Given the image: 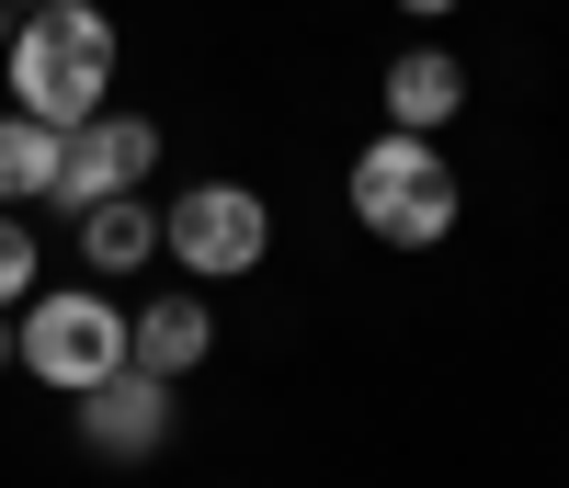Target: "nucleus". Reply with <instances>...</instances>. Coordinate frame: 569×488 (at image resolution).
Instances as JSON below:
<instances>
[{"label": "nucleus", "mask_w": 569, "mask_h": 488, "mask_svg": "<svg viewBox=\"0 0 569 488\" xmlns=\"http://www.w3.org/2000/svg\"><path fill=\"white\" fill-rule=\"evenodd\" d=\"M103 91H114V23L91 0H34L12 23V103L46 125H80L103 114Z\"/></svg>", "instance_id": "obj_1"}, {"label": "nucleus", "mask_w": 569, "mask_h": 488, "mask_svg": "<svg viewBox=\"0 0 569 488\" xmlns=\"http://www.w3.org/2000/svg\"><path fill=\"white\" fill-rule=\"evenodd\" d=\"M353 216H365V238H388V251H433V238L456 227V171H445V149H433V136H410V125L365 136V160H353Z\"/></svg>", "instance_id": "obj_2"}, {"label": "nucleus", "mask_w": 569, "mask_h": 488, "mask_svg": "<svg viewBox=\"0 0 569 488\" xmlns=\"http://www.w3.org/2000/svg\"><path fill=\"white\" fill-rule=\"evenodd\" d=\"M12 364H34L46 386H69V398H80V386H103V375L126 364V307L91 296V284H80V296H34V307L12 318Z\"/></svg>", "instance_id": "obj_3"}, {"label": "nucleus", "mask_w": 569, "mask_h": 488, "mask_svg": "<svg viewBox=\"0 0 569 488\" xmlns=\"http://www.w3.org/2000/svg\"><path fill=\"white\" fill-rule=\"evenodd\" d=\"M262 238H273V205H262L251 182H194V193L160 216V251H182V273H217V284L251 273Z\"/></svg>", "instance_id": "obj_4"}, {"label": "nucleus", "mask_w": 569, "mask_h": 488, "mask_svg": "<svg viewBox=\"0 0 569 488\" xmlns=\"http://www.w3.org/2000/svg\"><path fill=\"white\" fill-rule=\"evenodd\" d=\"M160 171V125H137V114H80L58 136V193L46 205H103V193H137Z\"/></svg>", "instance_id": "obj_5"}, {"label": "nucleus", "mask_w": 569, "mask_h": 488, "mask_svg": "<svg viewBox=\"0 0 569 488\" xmlns=\"http://www.w3.org/2000/svg\"><path fill=\"white\" fill-rule=\"evenodd\" d=\"M80 444L114 455V466L160 455V444H171V386H160L149 364H114L103 386H80Z\"/></svg>", "instance_id": "obj_6"}, {"label": "nucleus", "mask_w": 569, "mask_h": 488, "mask_svg": "<svg viewBox=\"0 0 569 488\" xmlns=\"http://www.w3.org/2000/svg\"><path fill=\"white\" fill-rule=\"evenodd\" d=\"M217 353V318H206V296H160V307H137L126 318V364H149L160 386H182Z\"/></svg>", "instance_id": "obj_7"}, {"label": "nucleus", "mask_w": 569, "mask_h": 488, "mask_svg": "<svg viewBox=\"0 0 569 488\" xmlns=\"http://www.w3.org/2000/svg\"><path fill=\"white\" fill-rule=\"evenodd\" d=\"M388 114H399L410 136L456 125V114H467V69L445 58V45H410V58H388Z\"/></svg>", "instance_id": "obj_8"}, {"label": "nucleus", "mask_w": 569, "mask_h": 488, "mask_svg": "<svg viewBox=\"0 0 569 488\" xmlns=\"http://www.w3.org/2000/svg\"><path fill=\"white\" fill-rule=\"evenodd\" d=\"M80 262H91V273H137V262H160V216L137 205V193L80 205Z\"/></svg>", "instance_id": "obj_9"}, {"label": "nucleus", "mask_w": 569, "mask_h": 488, "mask_svg": "<svg viewBox=\"0 0 569 488\" xmlns=\"http://www.w3.org/2000/svg\"><path fill=\"white\" fill-rule=\"evenodd\" d=\"M58 136L69 125H46V114H0V205H34V193H58Z\"/></svg>", "instance_id": "obj_10"}, {"label": "nucleus", "mask_w": 569, "mask_h": 488, "mask_svg": "<svg viewBox=\"0 0 569 488\" xmlns=\"http://www.w3.org/2000/svg\"><path fill=\"white\" fill-rule=\"evenodd\" d=\"M12 296H34V227L0 216V307H12Z\"/></svg>", "instance_id": "obj_11"}, {"label": "nucleus", "mask_w": 569, "mask_h": 488, "mask_svg": "<svg viewBox=\"0 0 569 488\" xmlns=\"http://www.w3.org/2000/svg\"><path fill=\"white\" fill-rule=\"evenodd\" d=\"M399 12H410V23H445V12H456V0H399Z\"/></svg>", "instance_id": "obj_12"}, {"label": "nucleus", "mask_w": 569, "mask_h": 488, "mask_svg": "<svg viewBox=\"0 0 569 488\" xmlns=\"http://www.w3.org/2000/svg\"><path fill=\"white\" fill-rule=\"evenodd\" d=\"M0 364H12V318H0Z\"/></svg>", "instance_id": "obj_13"}, {"label": "nucleus", "mask_w": 569, "mask_h": 488, "mask_svg": "<svg viewBox=\"0 0 569 488\" xmlns=\"http://www.w3.org/2000/svg\"><path fill=\"white\" fill-rule=\"evenodd\" d=\"M0 12H12V0H0Z\"/></svg>", "instance_id": "obj_14"}, {"label": "nucleus", "mask_w": 569, "mask_h": 488, "mask_svg": "<svg viewBox=\"0 0 569 488\" xmlns=\"http://www.w3.org/2000/svg\"><path fill=\"white\" fill-rule=\"evenodd\" d=\"M23 12H34V0H23Z\"/></svg>", "instance_id": "obj_15"}]
</instances>
